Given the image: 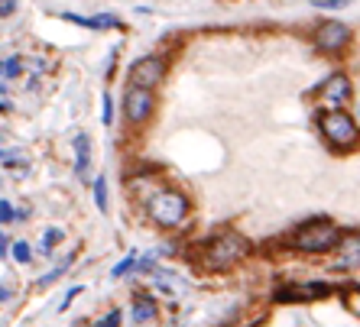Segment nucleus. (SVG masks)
Wrapping results in <instances>:
<instances>
[{
  "label": "nucleus",
  "instance_id": "nucleus-26",
  "mask_svg": "<svg viewBox=\"0 0 360 327\" xmlns=\"http://www.w3.org/2000/svg\"><path fill=\"white\" fill-rule=\"evenodd\" d=\"M17 13V0H0V19H7Z\"/></svg>",
  "mask_w": 360,
  "mask_h": 327
},
{
  "label": "nucleus",
  "instance_id": "nucleus-29",
  "mask_svg": "<svg viewBox=\"0 0 360 327\" xmlns=\"http://www.w3.org/2000/svg\"><path fill=\"white\" fill-rule=\"evenodd\" d=\"M7 298H10V289H7V285H0V305H3Z\"/></svg>",
  "mask_w": 360,
  "mask_h": 327
},
{
  "label": "nucleus",
  "instance_id": "nucleus-15",
  "mask_svg": "<svg viewBox=\"0 0 360 327\" xmlns=\"http://www.w3.org/2000/svg\"><path fill=\"white\" fill-rule=\"evenodd\" d=\"M56 244H62V230H58V227H49L46 234H42V240H39V253H52L56 250Z\"/></svg>",
  "mask_w": 360,
  "mask_h": 327
},
{
  "label": "nucleus",
  "instance_id": "nucleus-30",
  "mask_svg": "<svg viewBox=\"0 0 360 327\" xmlns=\"http://www.w3.org/2000/svg\"><path fill=\"white\" fill-rule=\"evenodd\" d=\"M0 75H3V62H0Z\"/></svg>",
  "mask_w": 360,
  "mask_h": 327
},
{
  "label": "nucleus",
  "instance_id": "nucleus-23",
  "mask_svg": "<svg viewBox=\"0 0 360 327\" xmlns=\"http://www.w3.org/2000/svg\"><path fill=\"white\" fill-rule=\"evenodd\" d=\"M10 221H17V207L10 201H0V224H10Z\"/></svg>",
  "mask_w": 360,
  "mask_h": 327
},
{
  "label": "nucleus",
  "instance_id": "nucleus-19",
  "mask_svg": "<svg viewBox=\"0 0 360 327\" xmlns=\"http://www.w3.org/2000/svg\"><path fill=\"white\" fill-rule=\"evenodd\" d=\"M133 262H136V253H130L127 260H120V262H117L114 269H111V279H123V276H127V272L133 269Z\"/></svg>",
  "mask_w": 360,
  "mask_h": 327
},
{
  "label": "nucleus",
  "instance_id": "nucleus-10",
  "mask_svg": "<svg viewBox=\"0 0 360 327\" xmlns=\"http://www.w3.org/2000/svg\"><path fill=\"white\" fill-rule=\"evenodd\" d=\"M331 292V285H324V282H302V285H289V289L279 292V298L283 301H312V298H324Z\"/></svg>",
  "mask_w": 360,
  "mask_h": 327
},
{
  "label": "nucleus",
  "instance_id": "nucleus-2",
  "mask_svg": "<svg viewBox=\"0 0 360 327\" xmlns=\"http://www.w3.org/2000/svg\"><path fill=\"white\" fill-rule=\"evenodd\" d=\"M246 253H250V244H246L240 234L228 230V234L211 237L208 244H205L201 266L208 272H228V269H234L240 260H246Z\"/></svg>",
  "mask_w": 360,
  "mask_h": 327
},
{
  "label": "nucleus",
  "instance_id": "nucleus-21",
  "mask_svg": "<svg viewBox=\"0 0 360 327\" xmlns=\"http://www.w3.org/2000/svg\"><path fill=\"white\" fill-rule=\"evenodd\" d=\"M120 318H123V314H120V311H111V314H104V318H101V321H95V324H91V327H120Z\"/></svg>",
  "mask_w": 360,
  "mask_h": 327
},
{
  "label": "nucleus",
  "instance_id": "nucleus-27",
  "mask_svg": "<svg viewBox=\"0 0 360 327\" xmlns=\"http://www.w3.org/2000/svg\"><path fill=\"white\" fill-rule=\"evenodd\" d=\"M7 250H10V237L3 234V230H0V260L7 256Z\"/></svg>",
  "mask_w": 360,
  "mask_h": 327
},
{
  "label": "nucleus",
  "instance_id": "nucleus-12",
  "mask_svg": "<svg viewBox=\"0 0 360 327\" xmlns=\"http://www.w3.org/2000/svg\"><path fill=\"white\" fill-rule=\"evenodd\" d=\"M156 314H159V308H156V301L150 295H136L133 298V308H130L133 324H150V321H156Z\"/></svg>",
  "mask_w": 360,
  "mask_h": 327
},
{
  "label": "nucleus",
  "instance_id": "nucleus-1",
  "mask_svg": "<svg viewBox=\"0 0 360 327\" xmlns=\"http://www.w3.org/2000/svg\"><path fill=\"white\" fill-rule=\"evenodd\" d=\"M146 214L162 230H175L189 217V198L182 195V191H175V188H156L146 198Z\"/></svg>",
  "mask_w": 360,
  "mask_h": 327
},
{
  "label": "nucleus",
  "instance_id": "nucleus-20",
  "mask_svg": "<svg viewBox=\"0 0 360 327\" xmlns=\"http://www.w3.org/2000/svg\"><path fill=\"white\" fill-rule=\"evenodd\" d=\"M344 308L351 311L354 318H360V289H351L347 295H344Z\"/></svg>",
  "mask_w": 360,
  "mask_h": 327
},
{
  "label": "nucleus",
  "instance_id": "nucleus-28",
  "mask_svg": "<svg viewBox=\"0 0 360 327\" xmlns=\"http://www.w3.org/2000/svg\"><path fill=\"white\" fill-rule=\"evenodd\" d=\"M33 62H36V65H33V68H36V72H46V68H49V62H46V58H33Z\"/></svg>",
  "mask_w": 360,
  "mask_h": 327
},
{
  "label": "nucleus",
  "instance_id": "nucleus-4",
  "mask_svg": "<svg viewBox=\"0 0 360 327\" xmlns=\"http://www.w3.org/2000/svg\"><path fill=\"white\" fill-rule=\"evenodd\" d=\"M318 127L334 150H354L360 143V123L347 111H324L318 117Z\"/></svg>",
  "mask_w": 360,
  "mask_h": 327
},
{
  "label": "nucleus",
  "instance_id": "nucleus-31",
  "mask_svg": "<svg viewBox=\"0 0 360 327\" xmlns=\"http://www.w3.org/2000/svg\"><path fill=\"white\" fill-rule=\"evenodd\" d=\"M357 123H360V107H357Z\"/></svg>",
  "mask_w": 360,
  "mask_h": 327
},
{
  "label": "nucleus",
  "instance_id": "nucleus-6",
  "mask_svg": "<svg viewBox=\"0 0 360 327\" xmlns=\"http://www.w3.org/2000/svg\"><path fill=\"white\" fill-rule=\"evenodd\" d=\"M347 42H351V26H344L338 19H324V23H318V29H315V46H318V52L334 56V52H341Z\"/></svg>",
  "mask_w": 360,
  "mask_h": 327
},
{
  "label": "nucleus",
  "instance_id": "nucleus-17",
  "mask_svg": "<svg viewBox=\"0 0 360 327\" xmlns=\"http://www.w3.org/2000/svg\"><path fill=\"white\" fill-rule=\"evenodd\" d=\"M10 256H13L17 262H23V266H26V262L33 260V250H29L26 240H13V244H10Z\"/></svg>",
  "mask_w": 360,
  "mask_h": 327
},
{
  "label": "nucleus",
  "instance_id": "nucleus-7",
  "mask_svg": "<svg viewBox=\"0 0 360 327\" xmlns=\"http://www.w3.org/2000/svg\"><path fill=\"white\" fill-rule=\"evenodd\" d=\"M166 78V58L162 56H143L130 65V84L136 88H156V84Z\"/></svg>",
  "mask_w": 360,
  "mask_h": 327
},
{
  "label": "nucleus",
  "instance_id": "nucleus-13",
  "mask_svg": "<svg viewBox=\"0 0 360 327\" xmlns=\"http://www.w3.org/2000/svg\"><path fill=\"white\" fill-rule=\"evenodd\" d=\"M72 260H75V256H65V260L58 262V266H56V269H52V272H49V276H39V282H36L39 289H46V285H52V282H56V279H62V276H65V269H68V266H72Z\"/></svg>",
  "mask_w": 360,
  "mask_h": 327
},
{
  "label": "nucleus",
  "instance_id": "nucleus-16",
  "mask_svg": "<svg viewBox=\"0 0 360 327\" xmlns=\"http://www.w3.org/2000/svg\"><path fill=\"white\" fill-rule=\"evenodd\" d=\"M95 205L101 214H107V178L104 175L95 178Z\"/></svg>",
  "mask_w": 360,
  "mask_h": 327
},
{
  "label": "nucleus",
  "instance_id": "nucleus-25",
  "mask_svg": "<svg viewBox=\"0 0 360 327\" xmlns=\"http://www.w3.org/2000/svg\"><path fill=\"white\" fill-rule=\"evenodd\" d=\"M133 266H136V272H152L156 269V256H143V260H136Z\"/></svg>",
  "mask_w": 360,
  "mask_h": 327
},
{
  "label": "nucleus",
  "instance_id": "nucleus-8",
  "mask_svg": "<svg viewBox=\"0 0 360 327\" xmlns=\"http://www.w3.org/2000/svg\"><path fill=\"white\" fill-rule=\"evenodd\" d=\"M351 78L347 75H328L322 81V91H318V97H322V104H328L331 111H344V104L351 101Z\"/></svg>",
  "mask_w": 360,
  "mask_h": 327
},
{
  "label": "nucleus",
  "instance_id": "nucleus-24",
  "mask_svg": "<svg viewBox=\"0 0 360 327\" xmlns=\"http://www.w3.org/2000/svg\"><path fill=\"white\" fill-rule=\"evenodd\" d=\"M81 292H85V289H81V285H72V289L65 292V298H62V305H58V311H65L68 305H72V301H75L78 295H81Z\"/></svg>",
  "mask_w": 360,
  "mask_h": 327
},
{
  "label": "nucleus",
  "instance_id": "nucleus-5",
  "mask_svg": "<svg viewBox=\"0 0 360 327\" xmlns=\"http://www.w3.org/2000/svg\"><path fill=\"white\" fill-rule=\"evenodd\" d=\"M152 107H156V97H152L150 88H136L130 84L127 94H123V117L133 123V127H140L152 117Z\"/></svg>",
  "mask_w": 360,
  "mask_h": 327
},
{
  "label": "nucleus",
  "instance_id": "nucleus-11",
  "mask_svg": "<svg viewBox=\"0 0 360 327\" xmlns=\"http://www.w3.org/2000/svg\"><path fill=\"white\" fill-rule=\"evenodd\" d=\"M72 146H75V172H78V178H88V172H91V136H88V133H78Z\"/></svg>",
  "mask_w": 360,
  "mask_h": 327
},
{
  "label": "nucleus",
  "instance_id": "nucleus-14",
  "mask_svg": "<svg viewBox=\"0 0 360 327\" xmlns=\"http://www.w3.org/2000/svg\"><path fill=\"white\" fill-rule=\"evenodd\" d=\"M88 29H120V19L114 13H101V17H88Z\"/></svg>",
  "mask_w": 360,
  "mask_h": 327
},
{
  "label": "nucleus",
  "instance_id": "nucleus-22",
  "mask_svg": "<svg viewBox=\"0 0 360 327\" xmlns=\"http://www.w3.org/2000/svg\"><path fill=\"white\" fill-rule=\"evenodd\" d=\"M101 123H104V127L114 123V97H111V94H104V113H101Z\"/></svg>",
  "mask_w": 360,
  "mask_h": 327
},
{
  "label": "nucleus",
  "instance_id": "nucleus-9",
  "mask_svg": "<svg viewBox=\"0 0 360 327\" xmlns=\"http://www.w3.org/2000/svg\"><path fill=\"white\" fill-rule=\"evenodd\" d=\"M338 260H334L331 269L334 272H351V269H360V234H341L338 240Z\"/></svg>",
  "mask_w": 360,
  "mask_h": 327
},
{
  "label": "nucleus",
  "instance_id": "nucleus-3",
  "mask_svg": "<svg viewBox=\"0 0 360 327\" xmlns=\"http://www.w3.org/2000/svg\"><path fill=\"white\" fill-rule=\"evenodd\" d=\"M338 240H341V227L318 217V221H308V224L295 230L292 246L299 253H305V256H324V253H331L338 246Z\"/></svg>",
  "mask_w": 360,
  "mask_h": 327
},
{
  "label": "nucleus",
  "instance_id": "nucleus-18",
  "mask_svg": "<svg viewBox=\"0 0 360 327\" xmlns=\"http://www.w3.org/2000/svg\"><path fill=\"white\" fill-rule=\"evenodd\" d=\"M19 75H23V58L19 56L7 58V62H3V78H19Z\"/></svg>",
  "mask_w": 360,
  "mask_h": 327
}]
</instances>
